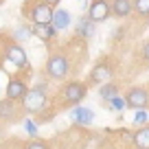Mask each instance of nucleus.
I'll use <instances>...</instances> for the list:
<instances>
[{"instance_id":"nucleus-26","label":"nucleus","mask_w":149,"mask_h":149,"mask_svg":"<svg viewBox=\"0 0 149 149\" xmlns=\"http://www.w3.org/2000/svg\"><path fill=\"white\" fill-rule=\"evenodd\" d=\"M44 2H46V5H51V7H55V5H59L61 0H44Z\"/></svg>"},{"instance_id":"nucleus-22","label":"nucleus","mask_w":149,"mask_h":149,"mask_svg":"<svg viewBox=\"0 0 149 149\" xmlns=\"http://www.w3.org/2000/svg\"><path fill=\"white\" fill-rule=\"evenodd\" d=\"M110 105L114 107L116 112H121L123 107H127V103H125V97H118V94H116V97H114V99L110 101Z\"/></svg>"},{"instance_id":"nucleus-11","label":"nucleus","mask_w":149,"mask_h":149,"mask_svg":"<svg viewBox=\"0 0 149 149\" xmlns=\"http://www.w3.org/2000/svg\"><path fill=\"white\" fill-rule=\"evenodd\" d=\"M70 118H72V123H77V125H90V123H94V112L90 110V107L74 105L72 110H70Z\"/></svg>"},{"instance_id":"nucleus-21","label":"nucleus","mask_w":149,"mask_h":149,"mask_svg":"<svg viewBox=\"0 0 149 149\" xmlns=\"http://www.w3.org/2000/svg\"><path fill=\"white\" fill-rule=\"evenodd\" d=\"M24 130H26V134L31 136V138H35V136H37V125L31 121V118H24Z\"/></svg>"},{"instance_id":"nucleus-25","label":"nucleus","mask_w":149,"mask_h":149,"mask_svg":"<svg viewBox=\"0 0 149 149\" xmlns=\"http://www.w3.org/2000/svg\"><path fill=\"white\" fill-rule=\"evenodd\" d=\"M123 33H125V29H123V26H118L116 31H114V35H112V40H121V35H123Z\"/></svg>"},{"instance_id":"nucleus-10","label":"nucleus","mask_w":149,"mask_h":149,"mask_svg":"<svg viewBox=\"0 0 149 149\" xmlns=\"http://www.w3.org/2000/svg\"><path fill=\"white\" fill-rule=\"evenodd\" d=\"M26 92H29V86H26V81H22V79H11L9 84H7V99L22 101V99L26 97Z\"/></svg>"},{"instance_id":"nucleus-16","label":"nucleus","mask_w":149,"mask_h":149,"mask_svg":"<svg viewBox=\"0 0 149 149\" xmlns=\"http://www.w3.org/2000/svg\"><path fill=\"white\" fill-rule=\"evenodd\" d=\"M134 145H136V149H149V123L140 125L134 132Z\"/></svg>"},{"instance_id":"nucleus-20","label":"nucleus","mask_w":149,"mask_h":149,"mask_svg":"<svg viewBox=\"0 0 149 149\" xmlns=\"http://www.w3.org/2000/svg\"><path fill=\"white\" fill-rule=\"evenodd\" d=\"M134 123H136V125H147V123H149V112H147V107H145V110H136Z\"/></svg>"},{"instance_id":"nucleus-17","label":"nucleus","mask_w":149,"mask_h":149,"mask_svg":"<svg viewBox=\"0 0 149 149\" xmlns=\"http://www.w3.org/2000/svg\"><path fill=\"white\" fill-rule=\"evenodd\" d=\"M116 94H118V86L114 84V81H107V84L99 86V97H101L103 101H112Z\"/></svg>"},{"instance_id":"nucleus-4","label":"nucleus","mask_w":149,"mask_h":149,"mask_svg":"<svg viewBox=\"0 0 149 149\" xmlns=\"http://www.w3.org/2000/svg\"><path fill=\"white\" fill-rule=\"evenodd\" d=\"M53 13H55V9L51 5H46L44 0L33 2L29 7V18L33 24H53Z\"/></svg>"},{"instance_id":"nucleus-19","label":"nucleus","mask_w":149,"mask_h":149,"mask_svg":"<svg viewBox=\"0 0 149 149\" xmlns=\"http://www.w3.org/2000/svg\"><path fill=\"white\" fill-rule=\"evenodd\" d=\"M134 11L140 18H149V0H134Z\"/></svg>"},{"instance_id":"nucleus-13","label":"nucleus","mask_w":149,"mask_h":149,"mask_svg":"<svg viewBox=\"0 0 149 149\" xmlns=\"http://www.w3.org/2000/svg\"><path fill=\"white\" fill-rule=\"evenodd\" d=\"M112 15L114 18H127L134 11V0H112Z\"/></svg>"},{"instance_id":"nucleus-8","label":"nucleus","mask_w":149,"mask_h":149,"mask_svg":"<svg viewBox=\"0 0 149 149\" xmlns=\"http://www.w3.org/2000/svg\"><path fill=\"white\" fill-rule=\"evenodd\" d=\"M88 81H90V86H103L107 81H112V66L105 64V61L94 64V68L88 74Z\"/></svg>"},{"instance_id":"nucleus-2","label":"nucleus","mask_w":149,"mask_h":149,"mask_svg":"<svg viewBox=\"0 0 149 149\" xmlns=\"http://www.w3.org/2000/svg\"><path fill=\"white\" fill-rule=\"evenodd\" d=\"M22 110L26 114H40L44 107L48 105V99H46V90H40V88H29L26 97L22 99Z\"/></svg>"},{"instance_id":"nucleus-6","label":"nucleus","mask_w":149,"mask_h":149,"mask_svg":"<svg viewBox=\"0 0 149 149\" xmlns=\"http://www.w3.org/2000/svg\"><path fill=\"white\" fill-rule=\"evenodd\" d=\"M5 57L9 64H13L15 68H26L29 66V55L24 53V48L18 42H11L5 46Z\"/></svg>"},{"instance_id":"nucleus-7","label":"nucleus","mask_w":149,"mask_h":149,"mask_svg":"<svg viewBox=\"0 0 149 149\" xmlns=\"http://www.w3.org/2000/svg\"><path fill=\"white\" fill-rule=\"evenodd\" d=\"M125 103L127 107H132V110H145V107L149 105V92L145 88H130L125 94Z\"/></svg>"},{"instance_id":"nucleus-1","label":"nucleus","mask_w":149,"mask_h":149,"mask_svg":"<svg viewBox=\"0 0 149 149\" xmlns=\"http://www.w3.org/2000/svg\"><path fill=\"white\" fill-rule=\"evenodd\" d=\"M70 70V59L66 53H53L51 57L46 59V74L55 81H61L68 77Z\"/></svg>"},{"instance_id":"nucleus-9","label":"nucleus","mask_w":149,"mask_h":149,"mask_svg":"<svg viewBox=\"0 0 149 149\" xmlns=\"http://www.w3.org/2000/svg\"><path fill=\"white\" fill-rule=\"evenodd\" d=\"M94 33H97V22L90 20L88 13L81 15L77 20V24H74V35L79 37V40H90V37H94Z\"/></svg>"},{"instance_id":"nucleus-14","label":"nucleus","mask_w":149,"mask_h":149,"mask_svg":"<svg viewBox=\"0 0 149 149\" xmlns=\"http://www.w3.org/2000/svg\"><path fill=\"white\" fill-rule=\"evenodd\" d=\"M70 22H72V18H70V11L68 9H55V13H53V26H55L57 31L68 29Z\"/></svg>"},{"instance_id":"nucleus-23","label":"nucleus","mask_w":149,"mask_h":149,"mask_svg":"<svg viewBox=\"0 0 149 149\" xmlns=\"http://www.w3.org/2000/svg\"><path fill=\"white\" fill-rule=\"evenodd\" d=\"M140 59L149 66V40H147V42H143V46H140Z\"/></svg>"},{"instance_id":"nucleus-24","label":"nucleus","mask_w":149,"mask_h":149,"mask_svg":"<svg viewBox=\"0 0 149 149\" xmlns=\"http://www.w3.org/2000/svg\"><path fill=\"white\" fill-rule=\"evenodd\" d=\"M24 149H48V145L42 143V140H31V143H29Z\"/></svg>"},{"instance_id":"nucleus-18","label":"nucleus","mask_w":149,"mask_h":149,"mask_svg":"<svg viewBox=\"0 0 149 149\" xmlns=\"http://www.w3.org/2000/svg\"><path fill=\"white\" fill-rule=\"evenodd\" d=\"M13 37L18 40V42H26V40H31V37H33V26H18L13 31Z\"/></svg>"},{"instance_id":"nucleus-3","label":"nucleus","mask_w":149,"mask_h":149,"mask_svg":"<svg viewBox=\"0 0 149 149\" xmlns=\"http://www.w3.org/2000/svg\"><path fill=\"white\" fill-rule=\"evenodd\" d=\"M86 94H88V86L84 81H68L61 88V101H64V105L74 107L86 99Z\"/></svg>"},{"instance_id":"nucleus-12","label":"nucleus","mask_w":149,"mask_h":149,"mask_svg":"<svg viewBox=\"0 0 149 149\" xmlns=\"http://www.w3.org/2000/svg\"><path fill=\"white\" fill-rule=\"evenodd\" d=\"M57 29L53 26V24H33V35L40 37L42 42H53L57 37Z\"/></svg>"},{"instance_id":"nucleus-5","label":"nucleus","mask_w":149,"mask_h":149,"mask_svg":"<svg viewBox=\"0 0 149 149\" xmlns=\"http://www.w3.org/2000/svg\"><path fill=\"white\" fill-rule=\"evenodd\" d=\"M86 13H88V18L94 20V22H105L112 15V5L107 0H90Z\"/></svg>"},{"instance_id":"nucleus-15","label":"nucleus","mask_w":149,"mask_h":149,"mask_svg":"<svg viewBox=\"0 0 149 149\" xmlns=\"http://www.w3.org/2000/svg\"><path fill=\"white\" fill-rule=\"evenodd\" d=\"M15 103L18 101H13V99H2L0 101V121H13L15 118Z\"/></svg>"}]
</instances>
